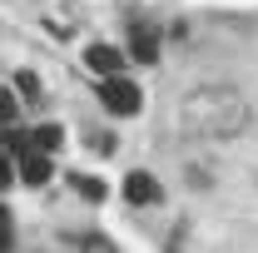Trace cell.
Listing matches in <instances>:
<instances>
[{
    "instance_id": "obj_1",
    "label": "cell",
    "mask_w": 258,
    "mask_h": 253,
    "mask_svg": "<svg viewBox=\"0 0 258 253\" xmlns=\"http://www.w3.org/2000/svg\"><path fill=\"white\" fill-rule=\"evenodd\" d=\"M99 99H104L114 114H139V104H144L139 85H134V80H119V75H104V80H99Z\"/></svg>"
},
{
    "instance_id": "obj_2",
    "label": "cell",
    "mask_w": 258,
    "mask_h": 253,
    "mask_svg": "<svg viewBox=\"0 0 258 253\" xmlns=\"http://www.w3.org/2000/svg\"><path fill=\"white\" fill-rule=\"evenodd\" d=\"M20 179H25V184H45V179H50L45 149H20Z\"/></svg>"
},
{
    "instance_id": "obj_3",
    "label": "cell",
    "mask_w": 258,
    "mask_h": 253,
    "mask_svg": "<svg viewBox=\"0 0 258 253\" xmlns=\"http://www.w3.org/2000/svg\"><path fill=\"white\" fill-rule=\"evenodd\" d=\"M124 194L134 199V204H159V184H154L149 174H129V179H124Z\"/></svg>"
},
{
    "instance_id": "obj_4",
    "label": "cell",
    "mask_w": 258,
    "mask_h": 253,
    "mask_svg": "<svg viewBox=\"0 0 258 253\" xmlns=\"http://www.w3.org/2000/svg\"><path fill=\"white\" fill-rule=\"evenodd\" d=\"M85 65H90L95 75H114V70H119V50H109V45H95V50L85 55Z\"/></svg>"
},
{
    "instance_id": "obj_5",
    "label": "cell",
    "mask_w": 258,
    "mask_h": 253,
    "mask_svg": "<svg viewBox=\"0 0 258 253\" xmlns=\"http://www.w3.org/2000/svg\"><path fill=\"white\" fill-rule=\"evenodd\" d=\"M134 60H139V65H154V60H159V45H154V35H149V30H134Z\"/></svg>"
},
{
    "instance_id": "obj_6",
    "label": "cell",
    "mask_w": 258,
    "mask_h": 253,
    "mask_svg": "<svg viewBox=\"0 0 258 253\" xmlns=\"http://www.w3.org/2000/svg\"><path fill=\"white\" fill-rule=\"evenodd\" d=\"M60 139H64L60 129H55V124H45L40 134H35V149H45V154H50V149H60Z\"/></svg>"
},
{
    "instance_id": "obj_7",
    "label": "cell",
    "mask_w": 258,
    "mask_h": 253,
    "mask_svg": "<svg viewBox=\"0 0 258 253\" xmlns=\"http://www.w3.org/2000/svg\"><path fill=\"white\" fill-rule=\"evenodd\" d=\"M75 189L85 194V199H104V184H99V179H85V174L75 179Z\"/></svg>"
},
{
    "instance_id": "obj_8",
    "label": "cell",
    "mask_w": 258,
    "mask_h": 253,
    "mask_svg": "<svg viewBox=\"0 0 258 253\" xmlns=\"http://www.w3.org/2000/svg\"><path fill=\"white\" fill-rule=\"evenodd\" d=\"M10 119H15V99L0 95V124H10Z\"/></svg>"
},
{
    "instance_id": "obj_9",
    "label": "cell",
    "mask_w": 258,
    "mask_h": 253,
    "mask_svg": "<svg viewBox=\"0 0 258 253\" xmlns=\"http://www.w3.org/2000/svg\"><path fill=\"white\" fill-rule=\"evenodd\" d=\"M0 248H10V214L0 209Z\"/></svg>"
},
{
    "instance_id": "obj_10",
    "label": "cell",
    "mask_w": 258,
    "mask_h": 253,
    "mask_svg": "<svg viewBox=\"0 0 258 253\" xmlns=\"http://www.w3.org/2000/svg\"><path fill=\"white\" fill-rule=\"evenodd\" d=\"M10 179H15V169L5 164V154H0V189H10Z\"/></svg>"
}]
</instances>
